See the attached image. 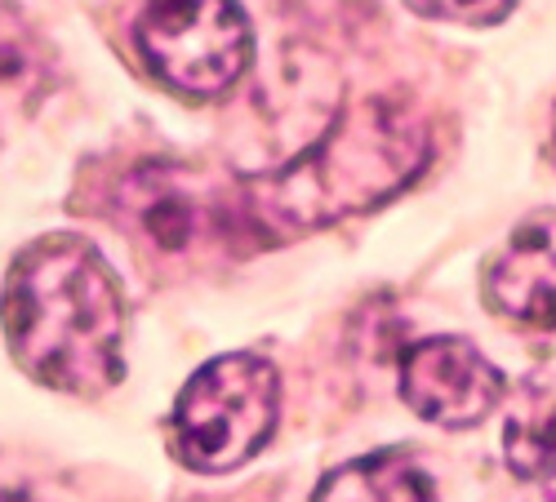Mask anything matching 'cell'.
<instances>
[{
	"mask_svg": "<svg viewBox=\"0 0 556 502\" xmlns=\"http://www.w3.org/2000/svg\"><path fill=\"white\" fill-rule=\"evenodd\" d=\"M5 338L36 383L72 396L108 391L121 378L125 298L103 254L80 236L27 245L5 285Z\"/></svg>",
	"mask_w": 556,
	"mask_h": 502,
	"instance_id": "1",
	"label": "cell"
},
{
	"mask_svg": "<svg viewBox=\"0 0 556 502\" xmlns=\"http://www.w3.org/2000/svg\"><path fill=\"white\" fill-rule=\"evenodd\" d=\"M428 125L405 103L369 99L286 169L241 188V222L271 236H303L396 196L428 165Z\"/></svg>",
	"mask_w": 556,
	"mask_h": 502,
	"instance_id": "2",
	"label": "cell"
},
{
	"mask_svg": "<svg viewBox=\"0 0 556 502\" xmlns=\"http://www.w3.org/2000/svg\"><path fill=\"white\" fill-rule=\"evenodd\" d=\"M276 370L263 356H218L192 374L174 404L178 459L197 472L250 463L276 427Z\"/></svg>",
	"mask_w": 556,
	"mask_h": 502,
	"instance_id": "3",
	"label": "cell"
},
{
	"mask_svg": "<svg viewBox=\"0 0 556 502\" xmlns=\"http://www.w3.org/2000/svg\"><path fill=\"white\" fill-rule=\"evenodd\" d=\"M148 67L188 99H218L250 67L254 40L237 0H148L138 14Z\"/></svg>",
	"mask_w": 556,
	"mask_h": 502,
	"instance_id": "4",
	"label": "cell"
},
{
	"mask_svg": "<svg viewBox=\"0 0 556 502\" xmlns=\"http://www.w3.org/2000/svg\"><path fill=\"white\" fill-rule=\"evenodd\" d=\"M401 396L441 427H472L503 400V374L468 338H424L401 360Z\"/></svg>",
	"mask_w": 556,
	"mask_h": 502,
	"instance_id": "5",
	"label": "cell"
},
{
	"mask_svg": "<svg viewBox=\"0 0 556 502\" xmlns=\"http://www.w3.org/2000/svg\"><path fill=\"white\" fill-rule=\"evenodd\" d=\"M485 298L526 330H556V214L517 227L485 271Z\"/></svg>",
	"mask_w": 556,
	"mask_h": 502,
	"instance_id": "6",
	"label": "cell"
},
{
	"mask_svg": "<svg viewBox=\"0 0 556 502\" xmlns=\"http://www.w3.org/2000/svg\"><path fill=\"white\" fill-rule=\"evenodd\" d=\"M125 214L138 232L165 254H182L201 232H210V227H218L227 218L201 192L178 188L174 178H165L156 169L134 173L125 182Z\"/></svg>",
	"mask_w": 556,
	"mask_h": 502,
	"instance_id": "7",
	"label": "cell"
},
{
	"mask_svg": "<svg viewBox=\"0 0 556 502\" xmlns=\"http://www.w3.org/2000/svg\"><path fill=\"white\" fill-rule=\"evenodd\" d=\"M503 453L507 467L521 480H547L556 476V387L552 383H526L513 400V414L503 427Z\"/></svg>",
	"mask_w": 556,
	"mask_h": 502,
	"instance_id": "8",
	"label": "cell"
},
{
	"mask_svg": "<svg viewBox=\"0 0 556 502\" xmlns=\"http://www.w3.org/2000/svg\"><path fill=\"white\" fill-rule=\"evenodd\" d=\"M312 502H432V485L396 453H369V459L334 467L316 485Z\"/></svg>",
	"mask_w": 556,
	"mask_h": 502,
	"instance_id": "9",
	"label": "cell"
},
{
	"mask_svg": "<svg viewBox=\"0 0 556 502\" xmlns=\"http://www.w3.org/2000/svg\"><path fill=\"white\" fill-rule=\"evenodd\" d=\"M409 10H419L428 18H450V23H468V27H481V23H498L513 0H405Z\"/></svg>",
	"mask_w": 556,
	"mask_h": 502,
	"instance_id": "10",
	"label": "cell"
}]
</instances>
